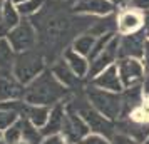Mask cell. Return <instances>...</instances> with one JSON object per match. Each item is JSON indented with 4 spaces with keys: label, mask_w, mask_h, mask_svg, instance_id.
<instances>
[{
    "label": "cell",
    "mask_w": 149,
    "mask_h": 144,
    "mask_svg": "<svg viewBox=\"0 0 149 144\" xmlns=\"http://www.w3.org/2000/svg\"><path fill=\"white\" fill-rule=\"evenodd\" d=\"M0 144H7L5 139H3V132H2V131H0Z\"/></svg>",
    "instance_id": "32"
},
{
    "label": "cell",
    "mask_w": 149,
    "mask_h": 144,
    "mask_svg": "<svg viewBox=\"0 0 149 144\" xmlns=\"http://www.w3.org/2000/svg\"><path fill=\"white\" fill-rule=\"evenodd\" d=\"M142 144H149V137H148V139H146V141H144Z\"/></svg>",
    "instance_id": "35"
},
{
    "label": "cell",
    "mask_w": 149,
    "mask_h": 144,
    "mask_svg": "<svg viewBox=\"0 0 149 144\" xmlns=\"http://www.w3.org/2000/svg\"><path fill=\"white\" fill-rule=\"evenodd\" d=\"M148 17H149V14H148Z\"/></svg>",
    "instance_id": "37"
},
{
    "label": "cell",
    "mask_w": 149,
    "mask_h": 144,
    "mask_svg": "<svg viewBox=\"0 0 149 144\" xmlns=\"http://www.w3.org/2000/svg\"><path fill=\"white\" fill-rule=\"evenodd\" d=\"M116 129L117 132H124L127 136L134 137L141 144L149 137V122H134L126 117V119H119V122L116 124Z\"/></svg>",
    "instance_id": "15"
},
{
    "label": "cell",
    "mask_w": 149,
    "mask_h": 144,
    "mask_svg": "<svg viewBox=\"0 0 149 144\" xmlns=\"http://www.w3.org/2000/svg\"><path fill=\"white\" fill-rule=\"evenodd\" d=\"M64 117H65V106L62 102L55 104L50 107V114L45 126L40 129L42 136H52V134H61L64 127Z\"/></svg>",
    "instance_id": "16"
},
{
    "label": "cell",
    "mask_w": 149,
    "mask_h": 144,
    "mask_svg": "<svg viewBox=\"0 0 149 144\" xmlns=\"http://www.w3.org/2000/svg\"><path fill=\"white\" fill-rule=\"evenodd\" d=\"M91 129L82 119V116L72 106H65V117H64V127H62V136L65 137L67 143H75L79 144L87 136Z\"/></svg>",
    "instance_id": "7"
},
{
    "label": "cell",
    "mask_w": 149,
    "mask_h": 144,
    "mask_svg": "<svg viewBox=\"0 0 149 144\" xmlns=\"http://www.w3.org/2000/svg\"><path fill=\"white\" fill-rule=\"evenodd\" d=\"M116 65H117V72H119L124 89L142 84L144 76H146V69L142 65L141 59H132V57L117 59Z\"/></svg>",
    "instance_id": "8"
},
{
    "label": "cell",
    "mask_w": 149,
    "mask_h": 144,
    "mask_svg": "<svg viewBox=\"0 0 149 144\" xmlns=\"http://www.w3.org/2000/svg\"><path fill=\"white\" fill-rule=\"evenodd\" d=\"M22 20L17 3H14L12 0H3V8H2V19H0V34L5 35L8 30L12 29Z\"/></svg>",
    "instance_id": "17"
},
{
    "label": "cell",
    "mask_w": 149,
    "mask_h": 144,
    "mask_svg": "<svg viewBox=\"0 0 149 144\" xmlns=\"http://www.w3.org/2000/svg\"><path fill=\"white\" fill-rule=\"evenodd\" d=\"M72 107L82 116V119H84L86 124L89 126L91 132H97V134H102V136L112 139V136L116 134L114 121H111V119H107L106 116H102L101 112H97V111L89 104L87 99L82 101L81 104H75V106L72 104Z\"/></svg>",
    "instance_id": "5"
},
{
    "label": "cell",
    "mask_w": 149,
    "mask_h": 144,
    "mask_svg": "<svg viewBox=\"0 0 149 144\" xmlns=\"http://www.w3.org/2000/svg\"><path fill=\"white\" fill-rule=\"evenodd\" d=\"M109 2L117 8V7H126V5H129V2H131V0H109Z\"/></svg>",
    "instance_id": "30"
},
{
    "label": "cell",
    "mask_w": 149,
    "mask_h": 144,
    "mask_svg": "<svg viewBox=\"0 0 149 144\" xmlns=\"http://www.w3.org/2000/svg\"><path fill=\"white\" fill-rule=\"evenodd\" d=\"M2 8H3V0H0V19H2Z\"/></svg>",
    "instance_id": "33"
},
{
    "label": "cell",
    "mask_w": 149,
    "mask_h": 144,
    "mask_svg": "<svg viewBox=\"0 0 149 144\" xmlns=\"http://www.w3.org/2000/svg\"><path fill=\"white\" fill-rule=\"evenodd\" d=\"M72 10L87 17H106L116 14V7L109 0H72Z\"/></svg>",
    "instance_id": "11"
},
{
    "label": "cell",
    "mask_w": 149,
    "mask_h": 144,
    "mask_svg": "<svg viewBox=\"0 0 149 144\" xmlns=\"http://www.w3.org/2000/svg\"><path fill=\"white\" fill-rule=\"evenodd\" d=\"M3 139L7 144H17L22 141V119L19 117V121L14 122L8 129L3 131Z\"/></svg>",
    "instance_id": "23"
},
{
    "label": "cell",
    "mask_w": 149,
    "mask_h": 144,
    "mask_svg": "<svg viewBox=\"0 0 149 144\" xmlns=\"http://www.w3.org/2000/svg\"><path fill=\"white\" fill-rule=\"evenodd\" d=\"M95 37L94 34H91V32H81V34L75 37L74 40H72V45L70 47L74 49L75 52H79V54L86 55L89 59V55L92 52V49H94V44H95Z\"/></svg>",
    "instance_id": "21"
},
{
    "label": "cell",
    "mask_w": 149,
    "mask_h": 144,
    "mask_svg": "<svg viewBox=\"0 0 149 144\" xmlns=\"http://www.w3.org/2000/svg\"><path fill=\"white\" fill-rule=\"evenodd\" d=\"M146 32L144 29L134 34L119 35V59L132 57V59H142L144 45H146Z\"/></svg>",
    "instance_id": "10"
},
{
    "label": "cell",
    "mask_w": 149,
    "mask_h": 144,
    "mask_svg": "<svg viewBox=\"0 0 149 144\" xmlns=\"http://www.w3.org/2000/svg\"><path fill=\"white\" fill-rule=\"evenodd\" d=\"M144 32H146V39L149 40V17H148V24H146V27H144Z\"/></svg>",
    "instance_id": "31"
},
{
    "label": "cell",
    "mask_w": 149,
    "mask_h": 144,
    "mask_svg": "<svg viewBox=\"0 0 149 144\" xmlns=\"http://www.w3.org/2000/svg\"><path fill=\"white\" fill-rule=\"evenodd\" d=\"M44 70H45V59H44V54L40 50L30 49V50H25V52H20V54L15 55L12 76L22 86L30 84Z\"/></svg>",
    "instance_id": "2"
},
{
    "label": "cell",
    "mask_w": 149,
    "mask_h": 144,
    "mask_svg": "<svg viewBox=\"0 0 149 144\" xmlns=\"http://www.w3.org/2000/svg\"><path fill=\"white\" fill-rule=\"evenodd\" d=\"M7 40L10 42L12 49L15 50V54H20L30 49H35L39 44V34L37 29L32 24L30 19H22L12 30H8L7 34Z\"/></svg>",
    "instance_id": "4"
},
{
    "label": "cell",
    "mask_w": 149,
    "mask_h": 144,
    "mask_svg": "<svg viewBox=\"0 0 149 144\" xmlns=\"http://www.w3.org/2000/svg\"><path fill=\"white\" fill-rule=\"evenodd\" d=\"M15 50L5 35H0V72H12L15 62Z\"/></svg>",
    "instance_id": "20"
},
{
    "label": "cell",
    "mask_w": 149,
    "mask_h": 144,
    "mask_svg": "<svg viewBox=\"0 0 149 144\" xmlns=\"http://www.w3.org/2000/svg\"><path fill=\"white\" fill-rule=\"evenodd\" d=\"M40 144H67V141L62 134H52V136H44Z\"/></svg>",
    "instance_id": "26"
},
{
    "label": "cell",
    "mask_w": 149,
    "mask_h": 144,
    "mask_svg": "<svg viewBox=\"0 0 149 144\" xmlns=\"http://www.w3.org/2000/svg\"><path fill=\"white\" fill-rule=\"evenodd\" d=\"M67 87L62 86L50 69H45L40 76H37L30 84L24 87V101L32 106H49L52 107L55 104L64 101L67 96Z\"/></svg>",
    "instance_id": "1"
},
{
    "label": "cell",
    "mask_w": 149,
    "mask_h": 144,
    "mask_svg": "<svg viewBox=\"0 0 149 144\" xmlns=\"http://www.w3.org/2000/svg\"><path fill=\"white\" fill-rule=\"evenodd\" d=\"M24 87L12 72H0V102L20 101L24 99Z\"/></svg>",
    "instance_id": "13"
},
{
    "label": "cell",
    "mask_w": 149,
    "mask_h": 144,
    "mask_svg": "<svg viewBox=\"0 0 149 144\" xmlns=\"http://www.w3.org/2000/svg\"><path fill=\"white\" fill-rule=\"evenodd\" d=\"M50 70H52V74L55 76V79H57L62 86H65L67 89H72L75 84H79V81H81V79L70 70V67L67 65V62L64 61V59L55 62L54 65L50 67Z\"/></svg>",
    "instance_id": "19"
},
{
    "label": "cell",
    "mask_w": 149,
    "mask_h": 144,
    "mask_svg": "<svg viewBox=\"0 0 149 144\" xmlns=\"http://www.w3.org/2000/svg\"><path fill=\"white\" fill-rule=\"evenodd\" d=\"M111 143L112 144H141L139 141H136L134 137L127 136L124 132H116L112 136V139H111Z\"/></svg>",
    "instance_id": "25"
},
{
    "label": "cell",
    "mask_w": 149,
    "mask_h": 144,
    "mask_svg": "<svg viewBox=\"0 0 149 144\" xmlns=\"http://www.w3.org/2000/svg\"><path fill=\"white\" fill-rule=\"evenodd\" d=\"M62 59L67 62V65L70 67V70L74 72L79 79H86L89 76V67H91V61H89L86 55L75 52L72 47H69L64 50Z\"/></svg>",
    "instance_id": "14"
},
{
    "label": "cell",
    "mask_w": 149,
    "mask_h": 144,
    "mask_svg": "<svg viewBox=\"0 0 149 144\" xmlns=\"http://www.w3.org/2000/svg\"><path fill=\"white\" fill-rule=\"evenodd\" d=\"M141 87H142V96H144V99L149 102V72H146V76H144V81H142Z\"/></svg>",
    "instance_id": "28"
},
{
    "label": "cell",
    "mask_w": 149,
    "mask_h": 144,
    "mask_svg": "<svg viewBox=\"0 0 149 144\" xmlns=\"http://www.w3.org/2000/svg\"><path fill=\"white\" fill-rule=\"evenodd\" d=\"M0 35H2V34H0Z\"/></svg>",
    "instance_id": "38"
},
{
    "label": "cell",
    "mask_w": 149,
    "mask_h": 144,
    "mask_svg": "<svg viewBox=\"0 0 149 144\" xmlns=\"http://www.w3.org/2000/svg\"><path fill=\"white\" fill-rule=\"evenodd\" d=\"M142 65L146 69V72H149V40H146V45H144V54H142Z\"/></svg>",
    "instance_id": "29"
},
{
    "label": "cell",
    "mask_w": 149,
    "mask_h": 144,
    "mask_svg": "<svg viewBox=\"0 0 149 144\" xmlns=\"http://www.w3.org/2000/svg\"><path fill=\"white\" fill-rule=\"evenodd\" d=\"M86 99L97 112L111 121H119L122 116V96L121 92H111L94 86L86 89Z\"/></svg>",
    "instance_id": "3"
},
{
    "label": "cell",
    "mask_w": 149,
    "mask_h": 144,
    "mask_svg": "<svg viewBox=\"0 0 149 144\" xmlns=\"http://www.w3.org/2000/svg\"><path fill=\"white\" fill-rule=\"evenodd\" d=\"M129 5L137 8V10H141V12H144L146 15L149 14V0H131Z\"/></svg>",
    "instance_id": "27"
},
{
    "label": "cell",
    "mask_w": 149,
    "mask_h": 144,
    "mask_svg": "<svg viewBox=\"0 0 149 144\" xmlns=\"http://www.w3.org/2000/svg\"><path fill=\"white\" fill-rule=\"evenodd\" d=\"M146 24H148V15L131 5L121 7L116 14V32L119 35L139 32L146 27Z\"/></svg>",
    "instance_id": "6"
},
{
    "label": "cell",
    "mask_w": 149,
    "mask_h": 144,
    "mask_svg": "<svg viewBox=\"0 0 149 144\" xmlns=\"http://www.w3.org/2000/svg\"><path fill=\"white\" fill-rule=\"evenodd\" d=\"M79 144H112L111 139L102 134H97V132H89L87 136L82 139Z\"/></svg>",
    "instance_id": "24"
},
{
    "label": "cell",
    "mask_w": 149,
    "mask_h": 144,
    "mask_svg": "<svg viewBox=\"0 0 149 144\" xmlns=\"http://www.w3.org/2000/svg\"><path fill=\"white\" fill-rule=\"evenodd\" d=\"M117 59H119V34H116V37L107 44V47L91 61L87 79H92V77H95L99 72H102L104 69H107L109 65L116 64Z\"/></svg>",
    "instance_id": "9"
},
{
    "label": "cell",
    "mask_w": 149,
    "mask_h": 144,
    "mask_svg": "<svg viewBox=\"0 0 149 144\" xmlns=\"http://www.w3.org/2000/svg\"><path fill=\"white\" fill-rule=\"evenodd\" d=\"M49 114H50V107H49V106H32V104L25 102L20 116L27 117L35 127L42 129V127L45 126V122H47Z\"/></svg>",
    "instance_id": "18"
},
{
    "label": "cell",
    "mask_w": 149,
    "mask_h": 144,
    "mask_svg": "<svg viewBox=\"0 0 149 144\" xmlns=\"http://www.w3.org/2000/svg\"><path fill=\"white\" fill-rule=\"evenodd\" d=\"M14 3H20V2H24V0H12Z\"/></svg>",
    "instance_id": "34"
},
{
    "label": "cell",
    "mask_w": 149,
    "mask_h": 144,
    "mask_svg": "<svg viewBox=\"0 0 149 144\" xmlns=\"http://www.w3.org/2000/svg\"><path fill=\"white\" fill-rule=\"evenodd\" d=\"M44 5H45V0H24L17 3V8L22 19H32L34 15L40 12Z\"/></svg>",
    "instance_id": "22"
},
{
    "label": "cell",
    "mask_w": 149,
    "mask_h": 144,
    "mask_svg": "<svg viewBox=\"0 0 149 144\" xmlns=\"http://www.w3.org/2000/svg\"><path fill=\"white\" fill-rule=\"evenodd\" d=\"M91 86L104 89V90H111V92H122L124 90V86H122V81L119 77L116 64L109 65L107 69L99 72L95 77H92L91 79Z\"/></svg>",
    "instance_id": "12"
},
{
    "label": "cell",
    "mask_w": 149,
    "mask_h": 144,
    "mask_svg": "<svg viewBox=\"0 0 149 144\" xmlns=\"http://www.w3.org/2000/svg\"><path fill=\"white\" fill-rule=\"evenodd\" d=\"M67 144H75V143H67Z\"/></svg>",
    "instance_id": "36"
}]
</instances>
